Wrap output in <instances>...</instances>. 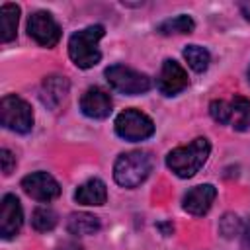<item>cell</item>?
<instances>
[{
  "label": "cell",
  "mask_w": 250,
  "mask_h": 250,
  "mask_svg": "<svg viewBox=\"0 0 250 250\" xmlns=\"http://www.w3.org/2000/svg\"><path fill=\"white\" fill-rule=\"evenodd\" d=\"M27 33L43 47H55L61 39V27L49 12H35L29 16Z\"/></svg>",
  "instance_id": "cell-8"
},
{
  "label": "cell",
  "mask_w": 250,
  "mask_h": 250,
  "mask_svg": "<svg viewBox=\"0 0 250 250\" xmlns=\"http://www.w3.org/2000/svg\"><path fill=\"white\" fill-rule=\"evenodd\" d=\"M18 20H20V8L10 2L2 4V8H0V37L4 43L16 39Z\"/></svg>",
  "instance_id": "cell-16"
},
{
  "label": "cell",
  "mask_w": 250,
  "mask_h": 250,
  "mask_svg": "<svg viewBox=\"0 0 250 250\" xmlns=\"http://www.w3.org/2000/svg\"><path fill=\"white\" fill-rule=\"evenodd\" d=\"M209 152H211L209 141L205 137H197L189 145L170 150L166 156V166L178 178H191L205 164Z\"/></svg>",
  "instance_id": "cell-1"
},
{
  "label": "cell",
  "mask_w": 250,
  "mask_h": 250,
  "mask_svg": "<svg viewBox=\"0 0 250 250\" xmlns=\"http://www.w3.org/2000/svg\"><path fill=\"white\" fill-rule=\"evenodd\" d=\"M23 223V213H21V205L20 199L12 193L2 197V205H0V234L2 238H12L14 234L20 232Z\"/></svg>",
  "instance_id": "cell-10"
},
{
  "label": "cell",
  "mask_w": 250,
  "mask_h": 250,
  "mask_svg": "<svg viewBox=\"0 0 250 250\" xmlns=\"http://www.w3.org/2000/svg\"><path fill=\"white\" fill-rule=\"evenodd\" d=\"M0 160H2V172L8 176V174L16 168V156H14L8 148H2V150H0Z\"/></svg>",
  "instance_id": "cell-22"
},
{
  "label": "cell",
  "mask_w": 250,
  "mask_h": 250,
  "mask_svg": "<svg viewBox=\"0 0 250 250\" xmlns=\"http://www.w3.org/2000/svg\"><path fill=\"white\" fill-rule=\"evenodd\" d=\"M184 59L188 61V64H189L195 72L207 70L209 61H211L209 51H207L205 47H199V45H188V47L184 49Z\"/></svg>",
  "instance_id": "cell-19"
},
{
  "label": "cell",
  "mask_w": 250,
  "mask_h": 250,
  "mask_svg": "<svg viewBox=\"0 0 250 250\" xmlns=\"http://www.w3.org/2000/svg\"><path fill=\"white\" fill-rule=\"evenodd\" d=\"M23 191L37 201H51L61 195L59 182L47 172H33L21 180Z\"/></svg>",
  "instance_id": "cell-9"
},
{
  "label": "cell",
  "mask_w": 250,
  "mask_h": 250,
  "mask_svg": "<svg viewBox=\"0 0 250 250\" xmlns=\"http://www.w3.org/2000/svg\"><path fill=\"white\" fill-rule=\"evenodd\" d=\"M102 37H104L102 25H88V27L72 33L68 39V55H70L72 62L80 68L96 66L102 59V53L98 49V41Z\"/></svg>",
  "instance_id": "cell-2"
},
{
  "label": "cell",
  "mask_w": 250,
  "mask_h": 250,
  "mask_svg": "<svg viewBox=\"0 0 250 250\" xmlns=\"http://www.w3.org/2000/svg\"><path fill=\"white\" fill-rule=\"evenodd\" d=\"M152 168V158L145 150H131L121 154L113 166V178L123 188H137L143 184Z\"/></svg>",
  "instance_id": "cell-3"
},
{
  "label": "cell",
  "mask_w": 250,
  "mask_h": 250,
  "mask_svg": "<svg viewBox=\"0 0 250 250\" xmlns=\"http://www.w3.org/2000/svg\"><path fill=\"white\" fill-rule=\"evenodd\" d=\"M242 248L250 250V219H246V223L242 225Z\"/></svg>",
  "instance_id": "cell-23"
},
{
  "label": "cell",
  "mask_w": 250,
  "mask_h": 250,
  "mask_svg": "<svg viewBox=\"0 0 250 250\" xmlns=\"http://www.w3.org/2000/svg\"><path fill=\"white\" fill-rule=\"evenodd\" d=\"M248 78H250V70H248Z\"/></svg>",
  "instance_id": "cell-25"
},
{
  "label": "cell",
  "mask_w": 250,
  "mask_h": 250,
  "mask_svg": "<svg viewBox=\"0 0 250 250\" xmlns=\"http://www.w3.org/2000/svg\"><path fill=\"white\" fill-rule=\"evenodd\" d=\"M68 94V80L64 76H47L41 84V100L49 107H57Z\"/></svg>",
  "instance_id": "cell-14"
},
{
  "label": "cell",
  "mask_w": 250,
  "mask_h": 250,
  "mask_svg": "<svg viewBox=\"0 0 250 250\" xmlns=\"http://www.w3.org/2000/svg\"><path fill=\"white\" fill-rule=\"evenodd\" d=\"M31 225L39 232L53 230L55 225H57V213L51 207H37L33 211V215H31Z\"/></svg>",
  "instance_id": "cell-20"
},
{
  "label": "cell",
  "mask_w": 250,
  "mask_h": 250,
  "mask_svg": "<svg viewBox=\"0 0 250 250\" xmlns=\"http://www.w3.org/2000/svg\"><path fill=\"white\" fill-rule=\"evenodd\" d=\"M115 131L125 141H143L154 133V123L139 109H125L115 119Z\"/></svg>",
  "instance_id": "cell-7"
},
{
  "label": "cell",
  "mask_w": 250,
  "mask_h": 250,
  "mask_svg": "<svg viewBox=\"0 0 250 250\" xmlns=\"http://www.w3.org/2000/svg\"><path fill=\"white\" fill-rule=\"evenodd\" d=\"M240 10H242L244 18L250 21V2H242V4H240Z\"/></svg>",
  "instance_id": "cell-24"
},
{
  "label": "cell",
  "mask_w": 250,
  "mask_h": 250,
  "mask_svg": "<svg viewBox=\"0 0 250 250\" xmlns=\"http://www.w3.org/2000/svg\"><path fill=\"white\" fill-rule=\"evenodd\" d=\"M80 109L92 119H104L111 113V98L105 90L92 86L80 98Z\"/></svg>",
  "instance_id": "cell-12"
},
{
  "label": "cell",
  "mask_w": 250,
  "mask_h": 250,
  "mask_svg": "<svg viewBox=\"0 0 250 250\" xmlns=\"http://www.w3.org/2000/svg\"><path fill=\"white\" fill-rule=\"evenodd\" d=\"M195 27L193 20L189 16H176V18H170V20H164L162 23H158V33L162 35H172V33H191Z\"/></svg>",
  "instance_id": "cell-18"
},
{
  "label": "cell",
  "mask_w": 250,
  "mask_h": 250,
  "mask_svg": "<svg viewBox=\"0 0 250 250\" xmlns=\"http://www.w3.org/2000/svg\"><path fill=\"white\" fill-rule=\"evenodd\" d=\"M107 82L121 94H143L150 88V80L146 74L129 68L125 64H111L105 68Z\"/></svg>",
  "instance_id": "cell-6"
},
{
  "label": "cell",
  "mask_w": 250,
  "mask_h": 250,
  "mask_svg": "<svg viewBox=\"0 0 250 250\" xmlns=\"http://www.w3.org/2000/svg\"><path fill=\"white\" fill-rule=\"evenodd\" d=\"M188 86V74L186 70L172 59H166L160 68L158 76V90L164 96H176Z\"/></svg>",
  "instance_id": "cell-11"
},
{
  "label": "cell",
  "mask_w": 250,
  "mask_h": 250,
  "mask_svg": "<svg viewBox=\"0 0 250 250\" xmlns=\"http://www.w3.org/2000/svg\"><path fill=\"white\" fill-rule=\"evenodd\" d=\"M219 230H221L223 236L230 238V236H234V234H238V232L242 230V223H240V219H238L236 215L227 213V215L221 219V223H219Z\"/></svg>",
  "instance_id": "cell-21"
},
{
  "label": "cell",
  "mask_w": 250,
  "mask_h": 250,
  "mask_svg": "<svg viewBox=\"0 0 250 250\" xmlns=\"http://www.w3.org/2000/svg\"><path fill=\"white\" fill-rule=\"evenodd\" d=\"M74 199L82 205H104L105 199H107V188L102 180L92 178L76 189Z\"/></svg>",
  "instance_id": "cell-15"
},
{
  "label": "cell",
  "mask_w": 250,
  "mask_h": 250,
  "mask_svg": "<svg viewBox=\"0 0 250 250\" xmlns=\"http://www.w3.org/2000/svg\"><path fill=\"white\" fill-rule=\"evenodd\" d=\"M215 197H217V189L211 184L195 186V188H191L186 193V197H184V209L188 213H191V215H197V217L199 215H205L211 209Z\"/></svg>",
  "instance_id": "cell-13"
},
{
  "label": "cell",
  "mask_w": 250,
  "mask_h": 250,
  "mask_svg": "<svg viewBox=\"0 0 250 250\" xmlns=\"http://www.w3.org/2000/svg\"><path fill=\"white\" fill-rule=\"evenodd\" d=\"M0 117L2 125L16 133H29L33 127V111L31 105L16 94H8L0 102Z\"/></svg>",
  "instance_id": "cell-5"
},
{
  "label": "cell",
  "mask_w": 250,
  "mask_h": 250,
  "mask_svg": "<svg viewBox=\"0 0 250 250\" xmlns=\"http://www.w3.org/2000/svg\"><path fill=\"white\" fill-rule=\"evenodd\" d=\"M209 113L217 123L230 125L236 131L250 129V100L242 96H234L230 102L213 100L209 105Z\"/></svg>",
  "instance_id": "cell-4"
},
{
  "label": "cell",
  "mask_w": 250,
  "mask_h": 250,
  "mask_svg": "<svg viewBox=\"0 0 250 250\" xmlns=\"http://www.w3.org/2000/svg\"><path fill=\"white\" fill-rule=\"evenodd\" d=\"M66 229L70 234H76V236L94 234L96 230H100V219L90 213H72L66 221Z\"/></svg>",
  "instance_id": "cell-17"
}]
</instances>
